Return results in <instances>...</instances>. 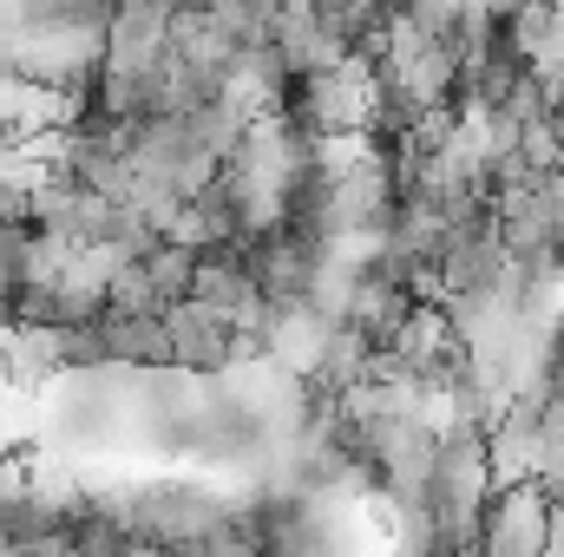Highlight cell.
Segmentation results:
<instances>
[{"label":"cell","mask_w":564,"mask_h":557,"mask_svg":"<svg viewBox=\"0 0 564 557\" xmlns=\"http://www.w3.org/2000/svg\"><path fill=\"white\" fill-rule=\"evenodd\" d=\"M552 512H558V499L539 492L532 479H519V485H492V492H486V512H479V538H473V551L479 557H539L545 551V538H552Z\"/></svg>","instance_id":"2"},{"label":"cell","mask_w":564,"mask_h":557,"mask_svg":"<svg viewBox=\"0 0 564 557\" xmlns=\"http://www.w3.org/2000/svg\"><path fill=\"white\" fill-rule=\"evenodd\" d=\"M375 92H381V66L368 53H341L335 66L302 73V132L308 139L375 132Z\"/></svg>","instance_id":"1"}]
</instances>
